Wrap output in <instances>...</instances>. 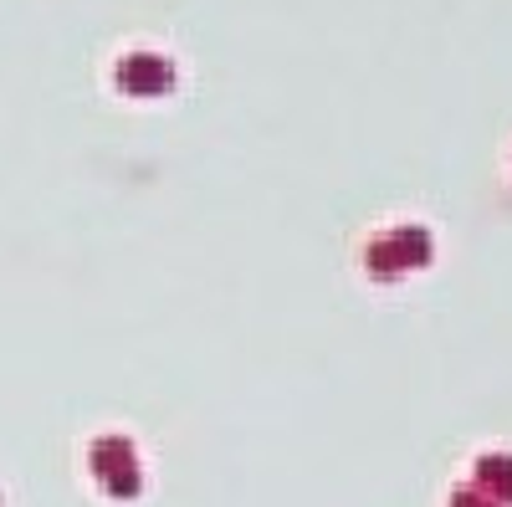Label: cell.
I'll return each mask as SVG.
<instances>
[{
    "label": "cell",
    "mask_w": 512,
    "mask_h": 507,
    "mask_svg": "<svg viewBox=\"0 0 512 507\" xmlns=\"http://www.w3.org/2000/svg\"><path fill=\"white\" fill-rule=\"evenodd\" d=\"M431 257H436L431 231H425V226H395V231H384V236H374V241H369L364 267H369L374 277H400V272L425 267Z\"/></svg>",
    "instance_id": "obj_1"
},
{
    "label": "cell",
    "mask_w": 512,
    "mask_h": 507,
    "mask_svg": "<svg viewBox=\"0 0 512 507\" xmlns=\"http://www.w3.org/2000/svg\"><path fill=\"white\" fill-rule=\"evenodd\" d=\"M93 472L103 477V487L113 497H134L139 492V461H134V446H128L123 436H103L93 441Z\"/></svg>",
    "instance_id": "obj_2"
},
{
    "label": "cell",
    "mask_w": 512,
    "mask_h": 507,
    "mask_svg": "<svg viewBox=\"0 0 512 507\" xmlns=\"http://www.w3.org/2000/svg\"><path fill=\"white\" fill-rule=\"evenodd\" d=\"M118 88L128 98H159V93L175 88V67L154 52H134V57L118 62Z\"/></svg>",
    "instance_id": "obj_3"
},
{
    "label": "cell",
    "mask_w": 512,
    "mask_h": 507,
    "mask_svg": "<svg viewBox=\"0 0 512 507\" xmlns=\"http://www.w3.org/2000/svg\"><path fill=\"white\" fill-rule=\"evenodd\" d=\"M472 487H482L497 507L512 502V456H507V451H487V456L477 461V482H472Z\"/></svg>",
    "instance_id": "obj_4"
},
{
    "label": "cell",
    "mask_w": 512,
    "mask_h": 507,
    "mask_svg": "<svg viewBox=\"0 0 512 507\" xmlns=\"http://www.w3.org/2000/svg\"><path fill=\"white\" fill-rule=\"evenodd\" d=\"M451 507H497V502H492L482 487H456V492H451Z\"/></svg>",
    "instance_id": "obj_5"
}]
</instances>
